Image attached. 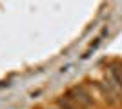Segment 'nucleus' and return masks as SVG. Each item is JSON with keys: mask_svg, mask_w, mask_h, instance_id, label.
Listing matches in <instances>:
<instances>
[{"mask_svg": "<svg viewBox=\"0 0 122 109\" xmlns=\"http://www.w3.org/2000/svg\"><path fill=\"white\" fill-rule=\"evenodd\" d=\"M69 100H73V102H76V104L84 105V107L91 105V98H89V95H87L82 87H75L73 91H69Z\"/></svg>", "mask_w": 122, "mask_h": 109, "instance_id": "1", "label": "nucleus"}]
</instances>
